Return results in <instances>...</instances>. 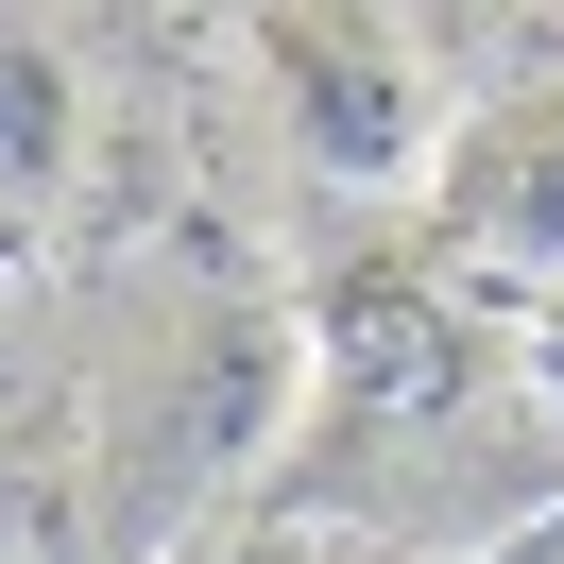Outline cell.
I'll use <instances>...</instances> for the list:
<instances>
[{
    "label": "cell",
    "instance_id": "cell-1",
    "mask_svg": "<svg viewBox=\"0 0 564 564\" xmlns=\"http://www.w3.org/2000/svg\"><path fill=\"white\" fill-rule=\"evenodd\" d=\"M291 411H308V325L257 308V291H206L104 393V547H172L206 496H240L291 445Z\"/></svg>",
    "mask_w": 564,
    "mask_h": 564
},
{
    "label": "cell",
    "instance_id": "cell-2",
    "mask_svg": "<svg viewBox=\"0 0 564 564\" xmlns=\"http://www.w3.org/2000/svg\"><path fill=\"white\" fill-rule=\"evenodd\" d=\"M257 69H274V120H291V154L325 188H411L445 154L427 69H411V35L377 0H257Z\"/></svg>",
    "mask_w": 564,
    "mask_h": 564
},
{
    "label": "cell",
    "instance_id": "cell-3",
    "mask_svg": "<svg viewBox=\"0 0 564 564\" xmlns=\"http://www.w3.org/2000/svg\"><path fill=\"white\" fill-rule=\"evenodd\" d=\"M427 223H445L479 274L564 291V86H513V104L462 120V138L427 154Z\"/></svg>",
    "mask_w": 564,
    "mask_h": 564
},
{
    "label": "cell",
    "instance_id": "cell-4",
    "mask_svg": "<svg viewBox=\"0 0 564 564\" xmlns=\"http://www.w3.org/2000/svg\"><path fill=\"white\" fill-rule=\"evenodd\" d=\"M69 172H86V86H69V52H52L35 0H0V206L52 223Z\"/></svg>",
    "mask_w": 564,
    "mask_h": 564
},
{
    "label": "cell",
    "instance_id": "cell-5",
    "mask_svg": "<svg viewBox=\"0 0 564 564\" xmlns=\"http://www.w3.org/2000/svg\"><path fill=\"white\" fill-rule=\"evenodd\" d=\"M530 393L564 411V291H530Z\"/></svg>",
    "mask_w": 564,
    "mask_h": 564
},
{
    "label": "cell",
    "instance_id": "cell-6",
    "mask_svg": "<svg viewBox=\"0 0 564 564\" xmlns=\"http://www.w3.org/2000/svg\"><path fill=\"white\" fill-rule=\"evenodd\" d=\"M547 547H564V530H479L462 564H547Z\"/></svg>",
    "mask_w": 564,
    "mask_h": 564
},
{
    "label": "cell",
    "instance_id": "cell-7",
    "mask_svg": "<svg viewBox=\"0 0 564 564\" xmlns=\"http://www.w3.org/2000/svg\"><path fill=\"white\" fill-rule=\"evenodd\" d=\"M18 257H35V223H18V206H0V274H18Z\"/></svg>",
    "mask_w": 564,
    "mask_h": 564
}]
</instances>
